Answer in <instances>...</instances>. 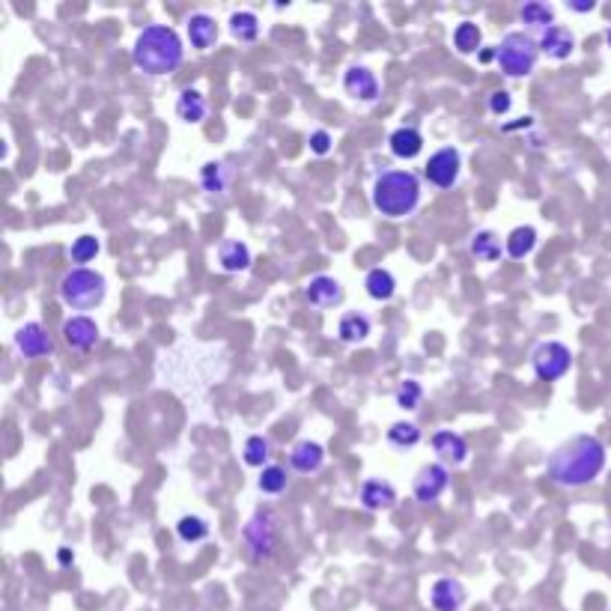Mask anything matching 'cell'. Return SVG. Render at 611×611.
Wrapping results in <instances>:
<instances>
[{"label": "cell", "instance_id": "6da1fadb", "mask_svg": "<svg viewBox=\"0 0 611 611\" xmlns=\"http://www.w3.org/2000/svg\"><path fill=\"white\" fill-rule=\"evenodd\" d=\"M606 445L597 436H573L549 456L546 474L555 486L579 489L599 478L602 469H606Z\"/></svg>", "mask_w": 611, "mask_h": 611}, {"label": "cell", "instance_id": "7a4b0ae2", "mask_svg": "<svg viewBox=\"0 0 611 611\" xmlns=\"http://www.w3.org/2000/svg\"><path fill=\"white\" fill-rule=\"evenodd\" d=\"M185 48L180 33L167 24H152V28L141 30V36L134 39L132 60L143 75H171L182 66Z\"/></svg>", "mask_w": 611, "mask_h": 611}, {"label": "cell", "instance_id": "3957f363", "mask_svg": "<svg viewBox=\"0 0 611 611\" xmlns=\"http://www.w3.org/2000/svg\"><path fill=\"white\" fill-rule=\"evenodd\" d=\"M370 200L385 218H406L421 203V182L412 171H385L373 182Z\"/></svg>", "mask_w": 611, "mask_h": 611}, {"label": "cell", "instance_id": "277c9868", "mask_svg": "<svg viewBox=\"0 0 611 611\" xmlns=\"http://www.w3.org/2000/svg\"><path fill=\"white\" fill-rule=\"evenodd\" d=\"M108 295V281L105 275L92 271L87 266H78L72 271H66L60 281V299L69 304L72 310H90L99 308Z\"/></svg>", "mask_w": 611, "mask_h": 611}, {"label": "cell", "instance_id": "5b68a950", "mask_svg": "<svg viewBox=\"0 0 611 611\" xmlns=\"http://www.w3.org/2000/svg\"><path fill=\"white\" fill-rule=\"evenodd\" d=\"M540 54V42H534L528 33H507L502 45L495 48V60L502 66L504 75L511 78H525L534 72Z\"/></svg>", "mask_w": 611, "mask_h": 611}, {"label": "cell", "instance_id": "8992f818", "mask_svg": "<svg viewBox=\"0 0 611 611\" xmlns=\"http://www.w3.org/2000/svg\"><path fill=\"white\" fill-rule=\"evenodd\" d=\"M242 540H245V546H248V555L253 558V561H269V558L277 551V540H281L275 513H271V511H257V513H253L251 519L245 522Z\"/></svg>", "mask_w": 611, "mask_h": 611}, {"label": "cell", "instance_id": "52a82bcc", "mask_svg": "<svg viewBox=\"0 0 611 611\" xmlns=\"http://www.w3.org/2000/svg\"><path fill=\"white\" fill-rule=\"evenodd\" d=\"M531 364H534V373H537L543 382H555V379H564L567 373H570L573 352L558 341H543V343L534 346Z\"/></svg>", "mask_w": 611, "mask_h": 611}, {"label": "cell", "instance_id": "ba28073f", "mask_svg": "<svg viewBox=\"0 0 611 611\" xmlns=\"http://www.w3.org/2000/svg\"><path fill=\"white\" fill-rule=\"evenodd\" d=\"M460 171H462V156L460 149L454 147H441L438 152H432L427 167H423V176L436 185V189H451L460 180Z\"/></svg>", "mask_w": 611, "mask_h": 611}, {"label": "cell", "instance_id": "9c48e42d", "mask_svg": "<svg viewBox=\"0 0 611 611\" xmlns=\"http://www.w3.org/2000/svg\"><path fill=\"white\" fill-rule=\"evenodd\" d=\"M447 483H451V474H447L445 465L432 462V465H423L418 471V478H414V498H418L421 504H432L441 498V492L447 489Z\"/></svg>", "mask_w": 611, "mask_h": 611}, {"label": "cell", "instance_id": "30bf717a", "mask_svg": "<svg viewBox=\"0 0 611 611\" xmlns=\"http://www.w3.org/2000/svg\"><path fill=\"white\" fill-rule=\"evenodd\" d=\"M304 299H308L310 308H317V310L337 308V304L343 301V286H341L337 277L317 275V277H310L308 286H304Z\"/></svg>", "mask_w": 611, "mask_h": 611}, {"label": "cell", "instance_id": "8fae6325", "mask_svg": "<svg viewBox=\"0 0 611 611\" xmlns=\"http://www.w3.org/2000/svg\"><path fill=\"white\" fill-rule=\"evenodd\" d=\"M15 346H19L24 358H45V355L54 352V341L39 322H28V326L15 331Z\"/></svg>", "mask_w": 611, "mask_h": 611}, {"label": "cell", "instance_id": "7c38bea8", "mask_svg": "<svg viewBox=\"0 0 611 611\" xmlns=\"http://www.w3.org/2000/svg\"><path fill=\"white\" fill-rule=\"evenodd\" d=\"M465 599H469V591L460 579H438L432 582L430 588V606L432 611H462Z\"/></svg>", "mask_w": 611, "mask_h": 611}, {"label": "cell", "instance_id": "4fadbf2b", "mask_svg": "<svg viewBox=\"0 0 611 611\" xmlns=\"http://www.w3.org/2000/svg\"><path fill=\"white\" fill-rule=\"evenodd\" d=\"M63 337L75 352H90L99 343V326L90 317H72L63 322Z\"/></svg>", "mask_w": 611, "mask_h": 611}, {"label": "cell", "instance_id": "5bb4252c", "mask_svg": "<svg viewBox=\"0 0 611 611\" xmlns=\"http://www.w3.org/2000/svg\"><path fill=\"white\" fill-rule=\"evenodd\" d=\"M343 90L358 101H376L379 99V81L367 66H352L343 75Z\"/></svg>", "mask_w": 611, "mask_h": 611}, {"label": "cell", "instance_id": "9a60e30c", "mask_svg": "<svg viewBox=\"0 0 611 611\" xmlns=\"http://www.w3.org/2000/svg\"><path fill=\"white\" fill-rule=\"evenodd\" d=\"M540 51L546 57H551V60H567V57H573L575 51V36L573 30L561 28V24H555V28L543 30L540 36Z\"/></svg>", "mask_w": 611, "mask_h": 611}, {"label": "cell", "instance_id": "2e32d148", "mask_svg": "<svg viewBox=\"0 0 611 611\" xmlns=\"http://www.w3.org/2000/svg\"><path fill=\"white\" fill-rule=\"evenodd\" d=\"M322 462H326V447L319 441L304 438L290 451V465L299 474H317L322 469Z\"/></svg>", "mask_w": 611, "mask_h": 611}, {"label": "cell", "instance_id": "e0dca14e", "mask_svg": "<svg viewBox=\"0 0 611 611\" xmlns=\"http://www.w3.org/2000/svg\"><path fill=\"white\" fill-rule=\"evenodd\" d=\"M432 447H436V454L441 456V460L451 462V465H462L465 460H469V441L454 430L436 432V436H432Z\"/></svg>", "mask_w": 611, "mask_h": 611}, {"label": "cell", "instance_id": "ac0fdd59", "mask_svg": "<svg viewBox=\"0 0 611 611\" xmlns=\"http://www.w3.org/2000/svg\"><path fill=\"white\" fill-rule=\"evenodd\" d=\"M361 504L367 507V511H391L397 504V489L388 480H364Z\"/></svg>", "mask_w": 611, "mask_h": 611}, {"label": "cell", "instance_id": "d6986e66", "mask_svg": "<svg viewBox=\"0 0 611 611\" xmlns=\"http://www.w3.org/2000/svg\"><path fill=\"white\" fill-rule=\"evenodd\" d=\"M185 30H189L191 48H197V51H209L218 42V24L206 12H194L189 24H185Z\"/></svg>", "mask_w": 611, "mask_h": 611}, {"label": "cell", "instance_id": "ffe728a7", "mask_svg": "<svg viewBox=\"0 0 611 611\" xmlns=\"http://www.w3.org/2000/svg\"><path fill=\"white\" fill-rule=\"evenodd\" d=\"M388 147L397 158H418L421 149H423V134L418 129H412V125H403V129H397L391 138H388Z\"/></svg>", "mask_w": 611, "mask_h": 611}, {"label": "cell", "instance_id": "44dd1931", "mask_svg": "<svg viewBox=\"0 0 611 611\" xmlns=\"http://www.w3.org/2000/svg\"><path fill=\"white\" fill-rule=\"evenodd\" d=\"M218 266L224 269V271H245V269H251V248L245 242L239 239H230V242H224L218 248Z\"/></svg>", "mask_w": 611, "mask_h": 611}, {"label": "cell", "instance_id": "7402d4cb", "mask_svg": "<svg viewBox=\"0 0 611 611\" xmlns=\"http://www.w3.org/2000/svg\"><path fill=\"white\" fill-rule=\"evenodd\" d=\"M200 185L209 197H224V194L230 191V171H227V165H221V161H209V165H203Z\"/></svg>", "mask_w": 611, "mask_h": 611}, {"label": "cell", "instance_id": "603a6c76", "mask_svg": "<svg viewBox=\"0 0 611 611\" xmlns=\"http://www.w3.org/2000/svg\"><path fill=\"white\" fill-rule=\"evenodd\" d=\"M209 114V105L203 99V92L197 90H182L180 99H176V117L185 123H203Z\"/></svg>", "mask_w": 611, "mask_h": 611}, {"label": "cell", "instance_id": "cb8c5ba5", "mask_svg": "<svg viewBox=\"0 0 611 611\" xmlns=\"http://www.w3.org/2000/svg\"><path fill=\"white\" fill-rule=\"evenodd\" d=\"M364 286H367V295L376 301H388L397 293V281L388 269H370L367 277H364Z\"/></svg>", "mask_w": 611, "mask_h": 611}, {"label": "cell", "instance_id": "d4e9b609", "mask_svg": "<svg viewBox=\"0 0 611 611\" xmlns=\"http://www.w3.org/2000/svg\"><path fill=\"white\" fill-rule=\"evenodd\" d=\"M370 334V319L364 313H346V317L337 322V337L343 343H364Z\"/></svg>", "mask_w": 611, "mask_h": 611}, {"label": "cell", "instance_id": "484cf974", "mask_svg": "<svg viewBox=\"0 0 611 611\" xmlns=\"http://www.w3.org/2000/svg\"><path fill=\"white\" fill-rule=\"evenodd\" d=\"M471 257H478L480 262H495L502 260V239L492 230H478L471 236Z\"/></svg>", "mask_w": 611, "mask_h": 611}, {"label": "cell", "instance_id": "4316f807", "mask_svg": "<svg viewBox=\"0 0 611 611\" xmlns=\"http://www.w3.org/2000/svg\"><path fill=\"white\" fill-rule=\"evenodd\" d=\"M534 248H537V230H534V227H516L504 242V251L511 253L513 260H525Z\"/></svg>", "mask_w": 611, "mask_h": 611}, {"label": "cell", "instance_id": "83f0119b", "mask_svg": "<svg viewBox=\"0 0 611 611\" xmlns=\"http://www.w3.org/2000/svg\"><path fill=\"white\" fill-rule=\"evenodd\" d=\"M230 36L239 39V42H257L260 39V19L253 12H233L230 15Z\"/></svg>", "mask_w": 611, "mask_h": 611}, {"label": "cell", "instance_id": "f1b7e54d", "mask_svg": "<svg viewBox=\"0 0 611 611\" xmlns=\"http://www.w3.org/2000/svg\"><path fill=\"white\" fill-rule=\"evenodd\" d=\"M519 19L528 24V28H555V10L549 4H540V0H531V4H522Z\"/></svg>", "mask_w": 611, "mask_h": 611}, {"label": "cell", "instance_id": "f546056e", "mask_svg": "<svg viewBox=\"0 0 611 611\" xmlns=\"http://www.w3.org/2000/svg\"><path fill=\"white\" fill-rule=\"evenodd\" d=\"M480 42H483V33L474 21H462L460 28L454 30V48L460 51V54H474V51H480Z\"/></svg>", "mask_w": 611, "mask_h": 611}, {"label": "cell", "instance_id": "4dcf8cb0", "mask_svg": "<svg viewBox=\"0 0 611 611\" xmlns=\"http://www.w3.org/2000/svg\"><path fill=\"white\" fill-rule=\"evenodd\" d=\"M388 441H391L394 447H414L421 441L418 423H412V421H397V423H391V430H388Z\"/></svg>", "mask_w": 611, "mask_h": 611}, {"label": "cell", "instance_id": "1f68e13d", "mask_svg": "<svg viewBox=\"0 0 611 611\" xmlns=\"http://www.w3.org/2000/svg\"><path fill=\"white\" fill-rule=\"evenodd\" d=\"M269 454H271V445L266 436H251L245 441V465H251V469H266Z\"/></svg>", "mask_w": 611, "mask_h": 611}, {"label": "cell", "instance_id": "d6a6232c", "mask_svg": "<svg viewBox=\"0 0 611 611\" xmlns=\"http://www.w3.org/2000/svg\"><path fill=\"white\" fill-rule=\"evenodd\" d=\"M176 534H180L182 543H200L209 537V525L206 519H200V516H182V519L176 522Z\"/></svg>", "mask_w": 611, "mask_h": 611}, {"label": "cell", "instance_id": "836d02e7", "mask_svg": "<svg viewBox=\"0 0 611 611\" xmlns=\"http://www.w3.org/2000/svg\"><path fill=\"white\" fill-rule=\"evenodd\" d=\"M260 492H266V495H281V492L286 489V469H281V465H266L257 480Z\"/></svg>", "mask_w": 611, "mask_h": 611}, {"label": "cell", "instance_id": "e575fe53", "mask_svg": "<svg viewBox=\"0 0 611 611\" xmlns=\"http://www.w3.org/2000/svg\"><path fill=\"white\" fill-rule=\"evenodd\" d=\"M421 397H423V388H421V382H414V379H406L403 385L397 388V406H400V409H406V412L418 409Z\"/></svg>", "mask_w": 611, "mask_h": 611}, {"label": "cell", "instance_id": "d590c367", "mask_svg": "<svg viewBox=\"0 0 611 611\" xmlns=\"http://www.w3.org/2000/svg\"><path fill=\"white\" fill-rule=\"evenodd\" d=\"M101 251V245L96 236H81V239H75L72 242V260L75 262H90V260H96V253Z\"/></svg>", "mask_w": 611, "mask_h": 611}, {"label": "cell", "instance_id": "8d00e7d4", "mask_svg": "<svg viewBox=\"0 0 611 611\" xmlns=\"http://www.w3.org/2000/svg\"><path fill=\"white\" fill-rule=\"evenodd\" d=\"M511 105H513V99H511V92H507V90H495L489 96V110L495 117H504L507 110H511Z\"/></svg>", "mask_w": 611, "mask_h": 611}, {"label": "cell", "instance_id": "74e56055", "mask_svg": "<svg viewBox=\"0 0 611 611\" xmlns=\"http://www.w3.org/2000/svg\"><path fill=\"white\" fill-rule=\"evenodd\" d=\"M310 152H317V156H328L331 152V134L326 129L310 134Z\"/></svg>", "mask_w": 611, "mask_h": 611}, {"label": "cell", "instance_id": "f35d334b", "mask_svg": "<svg viewBox=\"0 0 611 611\" xmlns=\"http://www.w3.org/2000/svg\"><path fill=\"white\" fill-rule=\"evenodd\" d=\"M593 0H584V4H579V0H567V10H573V12H591L593 10Z\"/></svg>", "mask_w": 611, "mask_h": 611}, {"label": "cell", "instance_id": "ab89813d", "mask_svg": "<svg viewBox=\"0 0 611 611\" xmlns=\"http://www.w3.org/2000/svg\"><path fill=\"white\" fill-rule=\"evenodd\" d=\"M57 558H60V564H63V567H69V564L75 561V555H72L69 549H60V551H57Z\"/></svg>", "mask_w": 611, "mask_h": 611}, {"label": "cell", "instance_id": "60d3db41", "mask_svg": "<svg viewBox=\"0 0 611 611\" xmlns=\"http://www.w3.org/2000/svg\"><path fill=\"white\" fill-rule=\"evenodd\" d=\"M606 42H608V48H611V24H608V30H606Z\"/></svg>", "mask_w": 611, "mask_h": 611}]
</instances>
